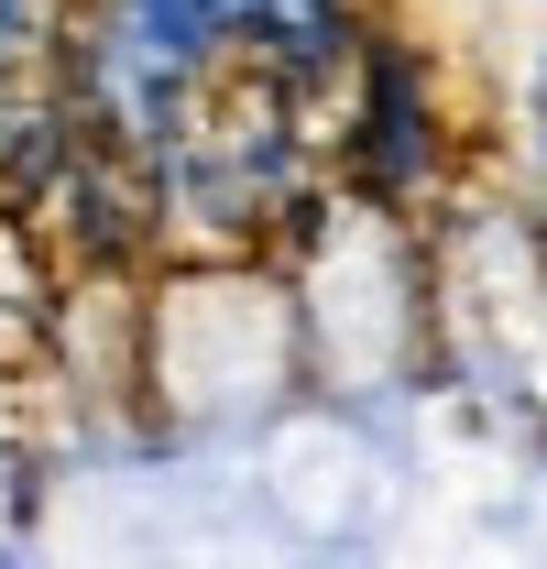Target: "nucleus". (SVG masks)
Returning <instances> with one entry per match:
<instances>
[{"instance_id": "obj_1", "label": "nucleus", "mask_w": 547, "mask_h": 569, "mask_svg": "<svg viewBox=\"0 0 547 569\" xmlns=\"http://www.w3.org/2000/svg\"><path fill=\"white\" fill-rule=\"evenodd\" d=\"M329 99H340L329 153H340L350 209H384V219L438 209V187H449V164H460V121H449V88H438L427 33L384 22V11H361L350 67L329 77Z\"/></svg>"}, {"instance_id": "obj_2", "label": "nucleus", "mask_w": 547, "mask_h": 569, "mask_svg": "<svg viewBox=\"0 0 547 569\" xmlns=\"http://www.w3.org/2000/svg\"><path fill=\"white\" fill-rule=\"evenodd\" d=\"M350 33H361V0H252L241 67H263L296 99H329V77L350 67Z\"/></svg>"}, {"instance_id": "obj_3", "label": "nucleus", "mask_w": 547, "mask_h": 569, "mask_svg": "<svg viewBox=\"0 0 547 569\" xmlns=\"http://www.w3.org/2000/svg\"><path fill=\"white\" fill-rule=\"evenodd\" d=\"M515 132H526V176H537V209H547V22L526 44V88H515Z\"/></svg>"}, {"instance_id": "obj_4", "label": "nucleus", "mask_w": 547, "mask_h": 569, "mask_svg": "<svg viewBox=\"0 0 547 569\" xmlns=\"http://www.w3.org/2000/svg\"><path fill=\"white\" fill-rule=\"evenodd\" d=\"M537 11H547V0H537Z\"/></svg>"}]
</instances>
